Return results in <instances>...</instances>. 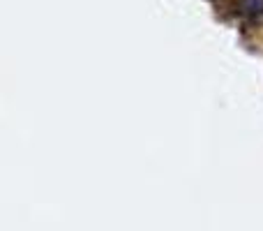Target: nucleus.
Wrapping results in <instances>:
<instances>
[{
    "mask_svg": "<svg viewBox=\"0 0 263 231\" xmlns=\"http://www.w3.org/2000/svg\"><path fill=\"white\" fill-rule=\"evenodd\" d=\"M236 7L242 16H263V0H236Z\"/></svg>",
    "mask_w": 263,
    "mask_h": 231,
    "instance_id": "f257e3e1",
    "label": "nucleus"
}]
</instances>
